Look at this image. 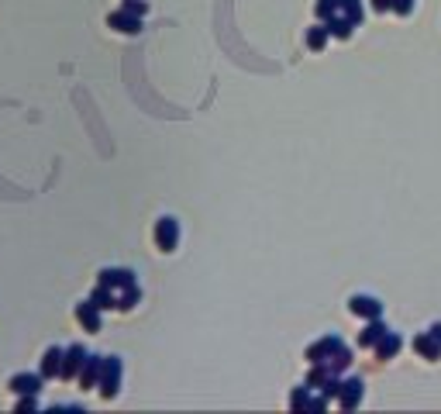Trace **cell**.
<instances>
[{
	"mask_svg": "<svg viewBox=\"0 0 441 414\" xmlns=\"http://www.w3.org/2000/svg\"><path fill=\"white\" fill-rule=\"evenodd\" d=\"M107 25L114 28V31H125V35H138V31H142V14L121 7V11H114V14L107 18Z\"/></svg>",
	"mask_w": 441,
	"mask_h": 414,
	"instance_id": "obj_7",
	"label": "cell"
},
{
	"mask_svg": "<svg viewBox=\"0 0 441 414\" xmlns=\"http://www.w3.org/2000/svg\"><path fill=\"white\" fill-rule=\"evenodd\" d=\"M121 7H128V11H134V14H142V18L149 14V4H145V0H125Z\"/></svg>",
	"mask_w": 441,
	"mask_h": 414,
	"instance_id": "obj_21",
	"label": "cell"
},
{
	"mask_svg": "<svg viewBox=\"0 0 441 414\" xmlns=\"http://www.w3.org/2000/svg\"><path fill=\"white\" fill-rule=\"evenodd\" d=\"M76 321L86 332H101V308L93 301H79L76 304Z\"/></svg>",
	"mask_w": 441,
	"mask_h": 414,
	"instance_id": "obj_12",
	"label": "cell"
},
{
	"mask_svg": "<svg viewBox=\"0 0 441 414\" xmlns=\"http://www.w3.org/2000/svg\"><path fill=\"white\" fill-rule=\"evenodd\" d=\"M101 397L110 401V397H118V390H121V359L118 356H104V373H101Z\"/></svg>",
	"mask_w": 441,
	"mask_h": 414,
	"instance_id": "obj_3",
	"label": "cell"
},
{
	"mask_svg": "<svg viewBox=\"0 0 441 414\" xmlns=\"http://www.w3.org/2000/svg\"><path fill=\"white\" fill-rule=\"evenodd\" d=\"M86 356H90V352H86L83 345H69V349L62 352V373H59V376H62V380H76Z\"/></svg>",
	"mask_w": 441,
	"mask_h": 414,
	"instance_id": "obj_6",
	"label": "cell"
},
{
	"mask_svg": "<svg viewBox=\"0 0 441 414\" xmlns=\"http://www.w3.org/2000/svg\"><path fill=\"white\" fill-rule=\"evenodd\" d=\"M62 352H66V349H59V345L45 349V356H42V369H38L45 380H52V376H59V373H62Z\"/></svg>",
	"mask_w": 441,
	"mask_h": 414,
	"instance_id": "obj_13",
	"label": "cell"
},
{
	"mask_svg": "<svg viewBox=\"0 0 441 414\" xmlns=\"http://www.w3.org/2000/svg\"><path fill=\"white\" fill-rule=\"evenodd\" d=\"M307 362H311V366L321 362V366H328L331 373L341 376V373L352 366V349H348L338 335H324L321 342H314L311 349H307Z\"/></svg>",
	"mask_w": 441,
	"mask_h": 414,
	"instance_id": "obj_1",
	"label": "cell"
},
{
	"mask_svg": "<svg viewBox=\"0 0 441 414\" xmlns=\"http://www.w3.org/2000/svg\"><path fill=\"white\" fill-rule=\"evenodd\" d=\"M311 387L304 384V387H297L293 393H290V408H311Z\"/></svg>",
	"mask_w": 441,
	"mask_h": 414,
	"instance_id": "obj_18",
	"label": "cell"
},
{
	"mask_svg": "<svg viewBox=\"0 0 441 414\" xmlns=\"http://www.w3.org/2000/svg\"><path fill=\"white\" fill-rule=\"evenodd\" d=\"M389 11H393V14H400V18H407V14L414 11V0H393V4H389Z\"/></svg>",
	"mask_w": 441,
	"mask_h": 414,
	"instance_id": "obj_20",
	"label": "cell"
},
{
	"mask_svg": "<svg viewBox=\"0 0 441 414\" xmlns=\"http://www.w3.org/2000/svg\"><path fill=\"white\" fill-rule=\"evenodd\" d=\"M414 349L424 356V359H438L441 356V325L428 328V332H420V335L414 338Z\"/></svg>",
	"mask_w": 441,
	"mask_h": 414,
	"instance_id": "obj_5",
	"label": "cell"
},
{
	"mask_svg": "<svg viewBox=\"0 0 441 414\" xmlns=\"http://www.w3.org/2000/svg\"><path fill=\"white\" fill-rule=\"evenodd\" d=\"M389 4H393V0H372V7H376L379 14H383V11H389Z\"/></svg>",
	"mask_w": 441,
	"mask_h": 414,
	"instance_id": "obj_23",
	"label": "cell"
},
{
	"mask_svg": "<svg viewBox=\"0 0 441 414\" xmlns=\"http://www.w3.org/2000/svg\"><path fill=\"white\" fill-rule=\"evenodd\" d=\"M328 38H331V31H328V25L321 21V25L307 28V49L311 52H321L324 45H328Z\"/></svg>",
	"mask_w": 441,
	"mask_h": 414,
	"instance_id": "obj_16",
	"label": "cell"
},
{
	"mask_svg": "<svg viewBox=\"0 0 441 414\" xmlns=\"http://www.w3.org/2000/svg\"><path fill=\"white\" fill-rule=\"evenodd\" d=\"M101 373H104V356H86V362H83V369H79V387L83 390H93L97 384H101Z\"/></svg>",
	"mask_w": 441,
	"mask_h": 414,
	"instance_id": "obj_8",
	"label": "cell"
},
{
	"mask_svg": "<svg viewBox=\"0 0 441 414\" xmlns=\"http://www.w3.org/2000/svg\"><path fill=\"white\" fill-rule=\"evenodd\" d=\"M314 11H317V18H321V21H328V18L338 11V0H317V4H314Z\"/></svg>",
	"mask_w": 441,
	"mask_h": 414,
	"instance_id": "obj_19",
	"label": "cell"
},
{
	"mask_svg": "<svg viewBox=\"0 0 441 414\" xmlns=\"http://www.w3.org/2000/svg\"><path fill=\"white\" fill-rule=\"evenodd\" d=\"M156 245L162 252H176V245H180V225H176V218H159L156 221Z\"/></svg>",
	"mask_w": 441,
	"mask_h": 414,
	"instance_id": "obj_4",
	"label": "cell"
},
{
	"mask_svg": "<svg viewBox=\"0 0 441 414\" xmlns=\"http://www.w3.org/2000/svg\"><path fill=\"white\" fill-rule=\"evenodd\" d=\"M35 408H38V397H35V393H25V397L18 401V411H35Z\"/></svg>",
	"mask_w": 441,
	"mask_h": 414,
	"instance_id": "obj_22",
	"label": "cell"
},
{
	"mask_svg": "<svg viewBox=\"0 0 441 414\" xmlns=\"http://www.w3.org/2000/svg\"><path fill=\"white\" fill-rule=\"evenodd\" d=\"M348 310H352L355 318H369V321H372V318H379V314H383V304H379L376 297H365V293H355V297L348 301Z\"/></svg>",
	"mask_w": 441,
	"mask_h": 414,
	"instance_id": "obj_10",
	"label": "cell"
},
{
	"mask_svg": "<svg viewBox=\"0 0 441 414\" xmlns=\"http://www.w3.org/2000/svg\"><path fill=\"white\" fill-rule=\"evenodd\" d=\"M90 301H93V304H97L101 310H118V293H114V290H107L104 284H97V286H93Z\"/></svg>",
	"mask_w": 441,
	"mask_h": 414,
	"instance_id": "obj_15",
	"label": "cell"
},
{
	"mask_svg": "<svg viewBox=\"0 0 441 414\" xmlns=\"http://www.w3.org/2000/svg\"><path fill=\"white\" fill-rule=\"evenodd\" d=\"M372 349H376V356H379V359H393V352L400 349V335H393V332H386V335L379 338V342H376Z\"/></svg>",
	"mask_w": 441,
	"mask_h": 414,
	"instance_id": "obj_17",
	"label": "cell"
},
{
	"mask_svg": "<svg viewBox=\"0 0 441 414\" xmlns=\"http://www.w3.org/2000/svg\"><path fill=\"white\" fill-rule=\"evenodd\" d=\"M386 332H389L386 325H383L379 318H372V321L365 325V332H362V335H359V345H362V349H372V345H376L379 338L386 335Z\"/></svg>",
	"mask_w": 441,
	"mask_h": 414,
	"instance_id": "obj_14",
	"label": "cell"
},
{
	"mask_svg": "<svg viewBox=\"0 0 441 414\" xmlns=\"http://www.w3.org/2000/svg\"><path fill=\"white\" fill-rule=\"evenodd\" d=\"M359 401H362V380H341V387H338V408L352 411Z\"/></svg>",
	"mask_w": 441,
	"mask_h": 414,
	"instance_id": "obj_11",
	"label": "cell"
},
{
	"mask_svg": "<svg viewBox=\"0 0 441 414\" xmlns=\"http://www.w3.org/2000/svg\"><path fill=\"white\" fill-rule=\"evenodd\" d=\"M97 284H104L107 290H114L118 301H121V293H128L131 286H138L134 284V273H131V269H121V266H114V269H101V273H97Z\"/></svg>",
	"mask_w": 441,
	"mask_h": 414,
	"instance_id": "obj_2",
	"label": "cell"
},
{
	"mask_svg": "<svg viewBox=\"0 0 441 414\" xmlns=\"http://www.w3.org/2000/svg\"><path fill=\"white\" fill-rule=\"evenodd\" d=\"M42 380H45L42 373H14V376L7 380V387L14 390L18 397H25V393H38V390H42Z\"/></svg>",
	"mask_w": 441,
	"mask_h": 414,
	"instance_id": "obj_9",
	"label": "cell"
}]
</instances>
